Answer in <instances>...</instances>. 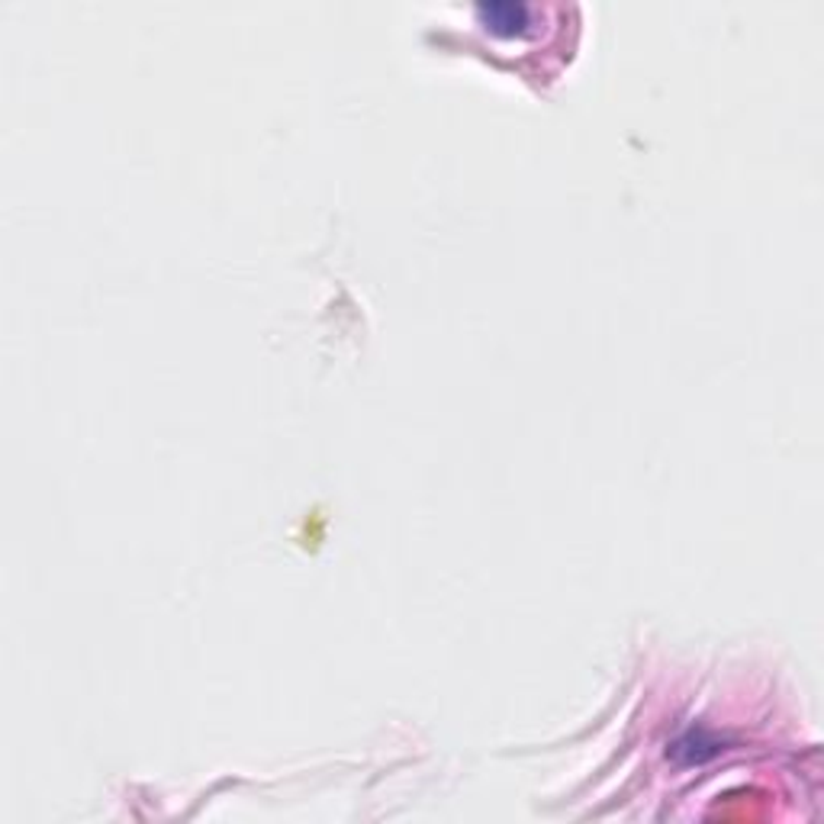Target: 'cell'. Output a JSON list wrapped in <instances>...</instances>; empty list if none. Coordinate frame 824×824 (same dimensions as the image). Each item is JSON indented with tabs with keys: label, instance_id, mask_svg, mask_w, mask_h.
<instances>
[{
	"label": "cell",
	"instance_id": "6da1fadb",
	"mask_svg": "<svg viewBox=\"0 0 824 824\" xmlns=\"http://www.w3.org/2000/svg\"><path fill=\"white\" fill-rule=\"evenodd\" d=\"M476 16L493 36H522L531 26V10L526 3H480Z\"/></svg>",
	"mask_w": 824,
	"mask_h": 824
}]
</instances>
